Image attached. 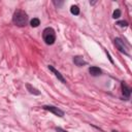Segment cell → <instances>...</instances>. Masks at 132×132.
<instances>
[{"instance_id": "cell-5", "label": "cell", "mask_w": 132, "mask_h": 132, "mask_svg": "<svg viewBox=\"0 0 132 132\" xmlns=\"http://www.w3.org/2000/svg\"><path fill=\"white\" fill-rule=\"evenodd\" d=\"M48 69H50V70H51V71H52V72H53V73L56 75V77H58V79H59V80H61L63 84H66V80L64 79V77L62 76V74H61V73H60L58 70H56V69H55V68H54L52 65H48Z\"/></svg>"}, {"instance_id": "cell-15", "label": "cell", "mask_w": 132, "mask_h": 132, "mask_svg": "<svg viewBox=\"0 0 132 132\" xmlns=\"http://www.w3.org/2000/svg\"><path fill=\"white\" fill-rule=\"evenodd\" d=\"M112 132H118V131H114V130H113V131H112Z\"/></svg>"}, {"instance_id": "cell-2", "label": "cell", "mask_w": 132, "mask_h": 132, "mask_svg": "<svg viewBox=\"0 0 132 132\" xmlns=\"http://www.w3.org/2000/svg\"><path fill=\"white\" fill-rule=\"evenodd\" d=\"M42 37H43V40L46 44H53L56 40V34H55V31L53 28H45L42 32Z\"/></svg>"}, {"instance_id": "cell-3", "label": "cell", "mask_w": 132, "mask_h": 132, "mask_svg": "<svg viewBox=\"0 0 132 132\" xmlns=\"http://www.w3.org/2000/svg\"><path fill=\"white\" fill-rule=\"evenodd\" d=\"M43 109L48 110L50 112H53L54 114H56V116H58V117H61V118L64 116V111H63V110H61V109H59L58 107H55V106L45 105V106H43Z\"/></svg>"}, {"instance_id": "cell-10", "label": "cell", "mask_w": 132, "mask_h": 132, "mask_svg": "<svg viewBox=\"0 0 132 132\" xmlns=\"http://www.w3.org/2000/svg\"><path fill=\"white\" fill-rule=\"evenodd\" d=\"M70 12H71L72 14H74V15H77V14L79 13V8H78L76 5H72V6L70 7Z\"/></svg>"}, {"instance_id": "cell-11", "label": "cell", "mask_w": 132, "mask_h": 132, "mask_svg": "<svg viewBox=\"0 0 132 132\" xmlns=\"http://www.w3.org/2000/svg\"><path fill=\"white\" fill-rule=\"evenodd\" d=\"M30 24H31V26H32V27H38V26L40 25V21H39V19L34 18V19H32V20H31Z\"/></svg>"}, {"instance_id": "cell-6", "label": "cell", "mask_w": 132, "mask_h": 132, "mask_svg": "<svg viewBox=\"0 0 132 132\" xmlns=\"http://www.w3.org/2000/svg\"><path fill=\"white\" fill-rule=\"evenodd\" d=\"M89 72H90L91 75H93V76H97V75H100L102 71H101L100 68H98V67H96V66H92V67L89 68Z\"/></svg>"}, {"instance_id": "cell-12", "label": "cell", "mask_w": 132, "mask_h": 132, "mask_svg": "<svg viewBox=\"0 0 132 132\" xmlns=\"http://www.w3.org/2000/svg\"><path fill=\"white\" fill-rule=\"evenodd\" d=\"M120 16H121V10L120 9H116L113 11V13H112V18L113 19H119Z\"/></svg>"}, {"instance_id": "cell-4", "label": "cell", "mask_w": 132, "mask_h": 132, "mask_svg": "<svg viewBox=\"0 0 132 132\" xmlns=\"http://www.w3.org/2000/svg\"><path fill=\"white\" fill-rule=\"evenodd\" d=\"M114 44H116L117 48H118L120 52H122V53L128 55V53H127V48H126V46H125V44H124V41H123L122 39H120V38H116V39H114Z\"/></svg>"}, {"instance_id": "cell-9", "label": "cell", "mask_w": 132, "mask_h": 132, "mask_svg": "<svg viewBox=\"0 0 132 132\" xmlns=\"http://www.w3.org/2000/svg\"><path fill=\"white\" fill-rule=\"evenodd\" d=\"M26 88L28 89V91H29L31 94H34V95H40V92H39L37 89H35L34 87H32L30 84H27V85H26Z\"/></svg>"}, {"instance_id": "cell-14", "label": "cell", "mask_w": 132, "mask_h": 132, "mask_svg": "<svg viewBox=\"0 0 132 132\" xmlns=\"http://www.w3.org/2000/svg\"><path fill=\"white\" fill-rule=\"evenodd\" d=\"M57 131H58V132H67V131H65V130H63V129H61V128H57Z\"/></svg>"}, {"instance_id": "cell-8", "label": "cell", "mask_w": 132, "mask_h": 132, "mask_svg": "<svg viewBox=\"0 0 132 132\" xmlns=\"http://www.w3.org/2000/svg\"><path fill=\"white\" fill-rule=\"evenodd\" d=\"M122 92H123V94H124V96H126L127 98L128 97H130V93H131V90H130V88L123 81L122 82Z\"/></svg>"}, {"instance_id": "cell-13", "label": "cell", "mask_w": 132, "mask_h": 132, "mask_svg": "<svg viewBox=\"0 0 132 132\" xmlns=\"http://www.w3.org/2000/svg\"><path fill=\"white\" fill-rule=\"evenodd\" d=\"M117 25H119L120 27H127V26H128V23H127L126 21H119V22L117 23Z\"/></svg>"}, {"instance_id": "cell-1", "label": "cell", "mask_w": 132, "mask_h": 132, "mask_svg": "<svg viewBox=\"0 0 132 132\" xmlns=\"http://www.w3.org/2000/svg\"><path fill=\"white\" fill-rule=\"evenodd\" d=\"M12 21H13L14 25H16L19 27H24L27 24L28 16H27V14H26L25 11H23V10H16L13 13Z\"/></svg>"}, {"instance_id": "cell-7", "label": "cell", "mask_w": 132, "mask_h": 132, "mask_svg": "<svg viewBox=\"0 0 132 132\" xmlns=\"http://www.w3.org/2000/svg\"><path fill=\"white\" fill-rule=\"evenodd\" d=\"M73 62H74V64L77 65V66H82V65H86V64H87V62H86V61L84 60V58L80 57V56L74 57V58H73Z\"/></svg>"}]
</instances>
